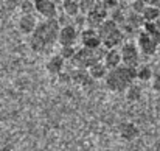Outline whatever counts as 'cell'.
Returning a JSON list of instances; mask_svg holds the SVG:
<instances>
[{
  "label": "cell",
  "mask_w": 160,
  "mask_h": 151,
  "mask_svg": "<svg viewBox=\"0 0 160 151\" xmlns=\"http://www.w3.org/2000/svg\"><path fill=\"white\" fill-rule=\"evenodd\" d=\"M61 23L58 17L39 20L34 31L30 34V49L38 55H50L58 44Z\"/></svg>",
  "instance_id": "obj_1"
},
{
  "label": "cell",
  "mask_w": 160,
  "mask_h": 151,
  "mask_svg": "<svg viewBox=\"0 0 160 151\" xmlns=\"http://www.w3.org/2000/svg\"><path fill=\"white\" fill-rule=\"evenodd\" d=\"M134 81H137V67H131L126 64H120L118 67L110 69L104 78L106 89L117 94H124Z\"/></svg>",
  "instance_id": "obj_2"
},
{
  "label": "cell",
  "mask_w": 160,
  "mask_h": 151,
  "mask_svg": "<svg viewBox=\"0 0 160 151\" xmlns=\"http://www.w3.org/2000/svg\"><path fill=\"white\" fill-rule=\"evenodd\" d=\"M137 45L142 55L154 56L160 47V30L156 22H145L143 28L138 30Z\"/></svg>",
  "instance_id": "obj_3"
},
{
  "label": "cell",
  "mask_w": 160,
  "mask_h": 151,
  "mask_svg": "<svg viewBox=\"0 0 160 151\" xmlns=\"http://www.w3.org/2000/svg\"><path fill=\"white\" fill-rule=\"evenodd\" d=\"M98 34L101 38V44L104 49H117L118 45H123L124 42V31L121 30V27L113 20V19H106L101 27L97 28Z\"/></svg>",
  "instance_id": "obj_4"
},
{
  "label": "cell",
  "mask_w": 160,
  "mask_h": 151,
  "mask_svg": "<svg viewBox=\"0 0 160 151\" xmlns=\"http://www.w3.org/2000/svg\"><path fill=\"white\" fill-rule=\"evenodd\" d=\"M104 53H106V49H104L103 45H101V47H98V49L81 47V49H78V50H76L75 56L70 59V64H72V67L89 69V67H92L95 62L103 61Z\"/></svg>",
  "instance_id": "obj_5"
},
{
  "label": "cell",
  "mask_w": 160,
  "mask_h": 151,
  "mask_svg": "<svg viewBox=\"0 0 160 151\" xmlns=\"http://www.w3.org/2000/svg\"><path fill=\"white\" fill-rule=\"evenodd\" d=\"M109 19V11L106 8L97 0V3L93 5V8H90L87 13H86V23L87 27L90 28H98L101 27V23Z\"/></svg>",
  "instance_id": "obj_6"
},
{
  "label": "cell",
  "mask_w": 160,
  "mask_h": 151,
  "mask_svg": "<svg viewBox=\"0 0 160 151\" xmlns=\"http://www.w3.org/2000/svg\"><path fill=\"white\" fill-rule=\"evenodd\" d=\"M120 53H121V64H126V65H131V67L140 65V50H138L137 44L123 42Z\"/></svg>",
  "instance_id": "obj_7"
},
{
  "label": "cell",
  "mask_w": 160,
  "mask_h": 151,
  "mask_svg": "<svg viewBox=\"0 0 160 151\" xmlns=\"http://www.w3.org/2000/svg\"><path fill=\"white\" fill-rule=\"evenodd\" d=\"M79 39V31L76 30V27H73L72 23H65L61 25L59 30V36H58V44L61 47L64 45H75Z\"/></svg>",
  "instance_id": "obj_8"
},
{
  "label": "cell",
  "mask_w": 160,
  "mask_h": 151,
  "mask_svg": "<svg viewBox=\"0 0 160 151\" xmlns=\"http://www.w3.org/2000/svg\"><path fill=\"white\" fill-rule=\"evenodd\" d=\"M79 41H81V45L82 47H89V49H98L101 47V38L98 34V30L97 28H86L79 33Z\"/></svg>",
  "instance_id": "obj_9"
},
{
  "label": "cell",
  "mask_w": 160,
  "mask_h": 151,
  "mask_svg": "<svg viewBox=\"0 0 160 151\" xmlns=\"http://www.w3.org/2000/svg\"><path fill=\"white\" fill-rule=\"evenodd\" d=\"M33 3H34L36 13L42 16L44 19L58 17V5L53 0H33Z\"/></svg>",
  "instance_id": "obj_10"
},
{
  "label": "cell",
  "mask_w": 160,
  "mask_h": 151,
  "mask_svg": "<svg viewBox=\"0 0 160 151\" xmlns=\"http://www.w3.org/2000/svg\"><path fill=\"white\" fill-rule=\"evenodd\" d=\"M70 75H72V83L73 84H78L81 87H87L90 84L95 83V80L92 78V75L89 73V69H81V67H73L70 70Z\"/></svg>",
  "instance_id": "obj_11"
},
{
  "label": "cell",
  "mask_w": 160,
  "mask_h": 151,
  "mask_svg": "<svg viewBox=\"0 0 160 151\" xmlns=\"http://www.w3.org/2000/svg\"><path fill=\"white\" fill-rule=\"evenodd\" d=\"M118 136L124 142H134L140 136V129L132 122H124L118 126Z\"/></svg>",
  "instance_id": "obj_12"
},
{
  "label": "cell",
  "mask_w": 160,
  "mask_h": 151,
  "mask_svg": "<svg viewBox=\"0 0 160 151\" xmlns=\"http://www.w3.org/2000/svg\"><path fill=\"white\" fill-rule=\"evenodd\" d=\"M64 64H65V59L61 56V55H53L48 58V61L45 62V70L50 76H58L62 70H64Z\"/></svg>",
  "instance_id": "obj_13"
},
{
  "label": "cell",
  "mask_w": 160,
  "mask_h": 151,
  "mask_svg": "<svg viewBox=\"0 0 160 151\" xmlns=\"http://www.w3.org/2000/svg\"><path fill=\"white\" fill-rule=\"evenodd\" d=\"M38 22H39V20L33 16V13H31V14H22V16L19 17L17 28H19V31L23 33V34H31V33L34 31Z\"/></svg>",
  "instance_id": "obj_14"
},
{
  "label": "cell",
  "mask_w": 160,
  "mask_h": 151,
  "mask_svg": "<svg viewBox=\"0 0 160 151\" xmlns=\"http://www.w3.org/2000/svg\"><path fill=\"white\" fill-rule=\"evenodd\" d=\"M103 62L106 64V67L110 69H115L121 64V53L117 49H107L104 53V58H103Z\"/></svg>",
  "instance_id": "obj_15"
},
{
  "label": "cell",
  "mask_w": 160,
  "mask_h": 151,
  "mask_svg": "<svg viewBox=\"0 0 160 151\" xmlns=\"http://www.w3.org/2000/svg\"><path fill=\"white\" fill-rule=\"evenodd\" d=\"M61 6H62L64 14L68 16V17H76V16L81 14V8H79L78 0H62Z\"/></svg>",
  "instance_id": "obj_16"
},
{
  "label": "cell",
  "mask_w": 160,
  "mask_h": 151,
  "mask_svg": "<svg viewBox=\"0 0 160 151\" xmlns=\"http://www.w3.org/2000/svg\"><path fill=\"white\" fill-rule=\"evenodd\" d=\"M107 72H109V69L106 67V64H104L103 61H98V62H95L92 67H89V73L92 75V78H93L95 81L104 80L106 75H107Z\"/></svg>",
  "instance_id": "obj_17"
},
{
  "label": "cell",
  "mask_w": 160,
  "mask_h": 151,
  "mask_svg": "<svg viewBox=\"0 0 160 151\" xmlns=\"http://www.w3.org/2000/svg\"><path fill=\"white\" fill-rule=\"evenodd\" d=\"M126 100L131 101V103H134V101H138L142 98V95H143V89H142V86L140 84H137L135 81L126 89Z\"/></svg>",
  "instance_id": "obj_18"
},
{
  "label": "cell",
  "mask_w": 160,
  "mask_h": 151,
  "mask_svg": "<svg viewBox=\"0 0 160 151\" xmlns=\"http://www.w3.org/2000/svg\"><path fill=\"white\" fill-rule=\"evenodd\" d=\"M152 76H154V70H152L151 65H148V64H140V65L137 67V80H138V81L146 83V81H151Z\"/></svg>",
  "instance_id": "obj_19"
},
{
  "label": "cell",
  "mask_w": 160,
  "mask_h": 151,
  "mask_svg": "<svg viewBox=\"0 0 160 151\" xmlns=\"http://www.w3.org/2000/svg\"><path fill=\"white\" fill-rule=\"evenodd\" d=\"M142 16L145 17L146 22H154V20H157V17L160 16V8L146 5V8H145V11L142 13Z\"/></svg>",
  "instance_id": "obj_20"
},
{
  "label": "cell",
  "mask_w": 160,
  "mask_h": 151,
  "mask_svg": "<svg viewBox=\"0 0 160 151\" xmlns=\"http://www.w3.org/2000/svg\"><path fill=\"white\" fill-rule=\"evenodd\" d=\"M109 17L110 19H113L120 27H123L124 23H126V14L123 13V9L120 8V6H117V8H113L110 13H109Z\"/></svg>",
  "instance_id": "obj_21"
},
{
  "label": "cell",
  "mask_w": 160,
  "mask_h": 151,
  "mask_svg": "<svg viewBox=\"0 0 160 151\" xmlns=\"http://www.w3.org/2000/svg\"><path fill=\"white\" fill-rule=\"evenodd\" d=\"M76 47L75 45H64V47H61V56L65 59V61H70L73 56H75V53H76Z\"/></svg>",
  "instance_id": "obj_22"
},
{
  "label": "cell",
  "mask_w": 160,
  "mask_h": 151,
  "mask_svg": "<svg viewBox=\"0 0 160 151\" xmlns=\"http://www.w3.org/2000/svg\"><path fill=\"white\" fill-rule=\"evenodd\" d=\"M145 8H146L145 0H131V9H132V11L142 14V13L145 11Z\"/></svg>",
  "instance_id": "obj_23"
},
{
  "label": "cell",
  "mask_w": 160,
  "mask_h": 151,
  "mask_svg": "<svg viewBox=\"0 0 160 151\" xmlns=\"http://www.w3.org/2000/svg\"><path fill=\"white\" fill-rule=\"evenodd\" d=\"M20 11H22V14H31L33 11H36L34 9V3L30 2V0H23L20 3Z\"/></svg>",
  "instance_id": "obj_24"
},
{
  "label": "cell",
  "mask_w": 160,
  "mask_h": 151,
  "mask_svg": "<svg viewBox=\"0 0 160 151\" xmlns=\"http://www.w3.org/2000/svg\"><path fill=\"white\" fill-rule=\"evenodd\" d=\"M79 2V8H81V14H86L90 8H93V5L97 3V0H78Z\"/></svg>",
  "instance_id": "obj_25"
},
{
  "label": "cell",
  "mask_w": 160,
  "mask_h": 151,
  "mask_svg": "<svg viewBox=\"0 0 160 151\" xmlns=\"http://www.w3.org/2000/svg\"><path fill=\"white\" fill-rule=\"evenodd\" d=\"M58 81L59 83H62V84H68V83H72V75H70V70H62L58 76Z\"/></svg>",
  "instance_id": "obj_26"
},
{
  "label": "cell",
  "mask_w": 160,
  "mask_h": 151,
  "mask_svg": "<svg viewBox=\"0 0 160 151\" xmlns=\"http://www.w3.org/2000/svg\"><path fill=\"white\" fill-rule=\"evenodd\" d=\"M98 2H100V3H101V5L106 8L109 13H110L113 8L120 6V2H118V0H98Z\"/></svg>",
  "instance_id": "obj_27"
},
{
  "label": "cell",
  "mask_w": 160,
  "mask_h": 151,
  "mask_svg": "<svg viewBox=\"0 0 160 151\" xmlns=\"http://www.w3.org/2000/svg\"><path fill=\"white\" fill-rule=\"evenodd\" d=\"M152 89L156 92H160V72L154 73V76H152Z\"/></svg>",
  "instance_id": "obj_28"
},
{
  "label": "cell",
  "mask_w": 160,
  "mask_h": 151,
  "mask_svg": "<svg viewBox=\"0 0 160 151\" xmlns=\"http://www.w3.org/2000/svg\"><path fill=\"white\" fill-rule=\"evenodd\" d=\"M145 3L149 5V6H157V8H160V0H145Z\"/></svg>",
  "instance_id": "obj_29"
},
{
  "label": "cell",
  "mask_w": 160,
  "mask_h": 151,
  "mask_svg": "<svg viewBox=\"0 0 160 151\" xmlns=\"http://www.w3.org/2000/svg\"><path fill=\"white\" fill-rule=\"evenodd\" d=\"M154 22H156V25L159 27V30H160V16H159V17H157V20H154Z\"/></svg>",
  "instance_id": "obj_30"
},
{
  "label": "cell",
  "mask_w": 160,
  "mask_h": 151,
  "mask_svg": "<svg viewBox=\"0 0 160 151\" xmlns=\"http://www.w3.org/2000/svg\"><path fill=\"white\" fill-rule=\"evenodd\" d=\"M54 3H56V5H61V3H62V0H53Z\"/></svg>",
  "instance_id": "obj_31"
},
{
  "label": "cell",
  "mask_w": 160,
  "mask_h": 151,
  "mask_svg": "<svg viewBox=\"0 0 160 151\" xmlns=\"http://www.w3.org/2000/svg\"><path fill=\"white\" fill-rule=\"evenodd\" d=\"M157 53H159V55H160V47H159V51H157Z\"/></svg>",
  "instance_id": "obj_32"
}]
</instances>
